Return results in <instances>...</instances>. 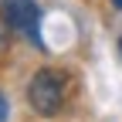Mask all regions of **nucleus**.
I'll return each instance as SVG.
<instances>
[{"mask_svg":"<svg viewBox=\"0 0 122 122\" xmlns=\"http://www.w3.org/2000/svg\"><path fill=\"white\" fill-rule=\"evenodd\" d=\"M27 102L37 115H58L61 102H65V75L54 68L34 71L30 85H27Z\"/></svg>","mask_w":122,"mask_h":122,"instance_id":"1","label":"nucleus"},{"mask_svg":"<svg viewBox=\"0 0 122 122\" xmlns=\"http://www.w3.org/2000/svg\"><path fill=\"white\" fill-rule=\"evenodd\" d=\"M0 17L10 30H17L30 44L44 48L41 44V10L34 0H0Z\"/></svg>","mask_w":122,"mask_h":122,"instance_id":"2","label":"nucleus"},{"mask_svg":"<svg viewBox=\"0 0 122 122\" xmlns=\"http://www.w3.org/2000/svg\"><path fill=\"white\" fill-rule=\"evenodd\" d=\"M7 115H10V102H7L4 92H0V122H7Z\"/></svg>","mask_w":122,"mask_h":122,"instance_id":"3","label":"nucleus"},{"mask_svg":"<svg viewBox=\"0 0 122 122\" xmlns=\"http://www.w3.org/2000/svg\"><path fill=\"white\" fill-rule=\"evenodd\" d=\"M112 7H115V10H122V0H112Z\"/></svg>","mask_w":122,"mask_h":122,"instance_id":"4","label":"nucleus"},{"mask_svg":"<svg viewBox=\"0 0 122 122\" xmlns=\"http://www.w3.org/2000/svg\"><path fill=\"white\" fill-rule=\"evenodd\" d=\"M119 54H122V37H119Z\"/></svg>","mask_w":122,"mask_h":122,"instance_id":"5","label":"nucleus"}]
</instances>
